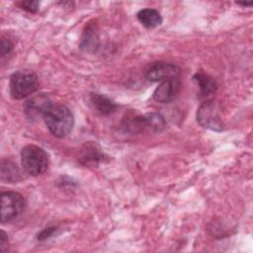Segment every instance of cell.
Here are the masks:
<instances>
[{"mask_svg":"<svg viewBox=\"0 0 253 253\" xmlns=\"http://www.w3.org/2000/svg\"><path fill=\"white\" fill-rule=\"evenodd\" d=\"M43 121L50 133L58 138L68 135L74 125L73 114L61 104L51 105L44 114Z\"/></svg>","mask_w":253,"mask_h":253,"instance_id":"obj_1","label":"cell"},{"mask_svg":"<svg viewBox=\"0 0 253 253\" xmlns=\"http://www.w3.org/2000/svg\"><path fill=\"white\" fill-rule=\"evenodd\" d=\"M38 75L28 69L14 72L9 80V90L12 98L21 100L34 94L39 89Z\"/></svg>","mask_w":253,"mask_h":253,"instance_id":"obj_2","label":"cell"},{"mask_svg":"<svg viewBox=\"0 0 253 253\" xmlns=\"http://www.w3.org/2000/svg\"><path fill=\"white\" fill-rule=\"evenodd\" d=\"M21 162L24 170L29 175L39 176L47 170L49 158L42 147L29 144L21 150Z\"/></svg>","mask_w":253,"mask_h":253,"instance_id":"obj_3","label":"cell"},{"mask_svg":"<svg viewBox=\"0 0 253 253\" xmlns=\"http://www.w3.org/2000/svg\"><path fill=\"white\" fill-rule=\"evenodd\" d=\"M197 121L205 128L221 131L224 124L222 110L219 103L212 99L202 103L197 111Z\"/></svg>","mask_w":253,"mask_h":253,"instance_id":"obj_4","label":"cell"},{"mask_svg":"<svg viewBox=\"0 0 253 253\" xmlns=\"http://www.w3.org/2000/svg\"><path fill=\"white\" fill-rule=\"evenodd\" d=\"M1 222L6 223L18 218L25 209V200L16 192L1 193Z\"/></svg>","mask_w":253,"mask_h":253,"instance_id":"obj_5","label":"cell"},{"mask_svg":"<svg viewBox=\"0 0 253 253\" xmlns=\"http://www.w3.org/2000/svg\"><path fill=\"white\" fill-rule=\"evenodd\" d=\"M180 68L171 62H153L146 69L145 77L150 82H161L169 78L179 77Z\"/></svg>","mask_w":253,"mask_h":253,"instance_id":"obj_6","label":"cell"},{"mask_svg":"<svg viewBox=\"0 0 253 253\" xmlns=\"http://www.w3.org/2000/svg\"><path fill=\"white\" fill-rule=\"evenodd\" d=\"M181 82L179 77L169 78L161 81L158 87L153 92V99L161 104L170 103L179 94Z\"/></svg>","mask_w":253,"mask_h":253,"instance_id":"obj_7","label":"cell"},{"mask_svg":"<svg viewBox=\"0 0 253 253\" xmlns=\"http://www.w3.org/2000/svg\"><path fill=\"white\" fill-rule=\"evenodd\" d=\"M51 102L48 97L43 94L34 96L28 99L24 105V112L27 118L30 120H38L41 117L43 119L44 114L51 106Z\"/></svg>","mask_w":253,"mask_h":253,"instance_id":"obj_8","label":"cell"},{"mask_svg":"<svg viewBox=\"0 0 253 253\" xmlns=\"http://www.w3.org/2000/svg\"><path fill=\"white\" fill-rule=\"evenodd\" d=\"M1 180L5 183H17L21 180V173L17 163L10 159L4 158L1 161Z\"/></svg>","mask_w":253,"mask_h":253,"instance_id":"obj_9","label":"cell"},{"mask_svg":"<svg viewBox=\"0 0 253 253\" xmlns=\"http://www.w3.org/2000/svg\"><path fill=\"white\" fill-rule=\"evenodd\" d=\"M90 100L97 112L104 116L114 113L118 107L114 101H112L109 97L103 94L93 93L90 97Z\"/></svg>","mask_w":253,"mask_h":253,"instance_id":"obj_10","label":"cell"},{"mask_svg":"<svg viewBox=\"0 0 253 253\" xmlns=\"http://www.w3.org/2000/svg\"><path fill=\"white\" fill-rule=\"evenodd\" d=\"M136 18L139 23L148 29L155 28L162 23V17L160 13L153 8H144L137 12Z\"/></svg>","mask_w":253,"mask_h":253,"instance_id":"obj_11","label":"cell"},{"mask_svg":"<svg viewBox=\"0 0 253 253\" xmlns=\"http://www.w3.org/2000/svg\"><path fill=\"white\" fill-rule=\"evenodd\" d=\"M193 80L196 83V85L198 86L200 94L204 97L212 95L217 88L215 81L211 76H209L208 74H205L203 72H197L193 76Z\"/></svg>","mask_w":253,"mask_h":253,"instance_id":"obj_12","label":"cell"},{"mask_svg":"<svg viewBox=\"0 0 253 253\" xmlns=\"http://www.w3.org/2000/svg\"><path fill=\"white\" fill-rule=\"evenodd\" d=\"M146 118V126L148 129L153 131H160L165 127L164 118L156 113H150L145 115Z\"/></svg>","mask_w":253,"mask_h":253,"instance_id":"obj_13","label":"cell"},{"mask_svg":"<svg viewBox=\"0 0 253 253\" xmlns=\"http://www.w3.org/2000/svg\"><path fill=\"white\" fill-rule=\"evenodd\" d=\"M97 36L94 33V30L91 28H87V31L84 32V36L82 38L81 46L85 48H93L96 45Z\"/></svg>","mask_w":253,"mask_h":253,"instance_id":"obj_14","label":"cell"},{"mask_svg":"<svg viewBox=\"0 0 253 253\" xmlns=\"http://www.w3.org/2000/svg\"><path fill=\"white\" fill-rule=\"evenodd\" d=\"M19 6L27 11V12H30V13H37L38 10H39V6H40V2L39 1H32V0H29V1H21L19 2Z\"/></svg>","mask_w":253,"mask_h":253,"instance_id":"obj_15","label":"cell"},{"mask_svg":"<svg viewBox=\"0 0 253 253\" xmlns=\"http://www.w3.org/2000/svg\"><path fill=\"white\" fill-rule=\"evenodd\" d=\"M13 43L11 42V41L9 39H6L4 37H2L1 39V57L4 58L7 55H9L11 53V51L13 50Z\"/></svg>","mask_w":253,"mask_h":253,"instance_id":"obj_16","label":"cell"},{"mask_svg":"<svg viewBox=\"0 0 253 253\" xmlns=\"http://www.w3.org/2000/svg\"><path fill=\"white\" fill-rule=\"evenodd\" d=\"M57 227L56 226H53V227H47V228H44L43 230H42L39 234H38V237L37 239L39 241H43V240H46L48 238H50L51 236H53L56 231H57Z\"/></svg>","mask_w":253,"mask_h":253,"instance_id":"obj_17","label":"cell"},{"mask_svg":"<svg viewBox=\"0 0 253 253\" xmlns=\"http://www.w3.org/2000/svg\"><path fill=\"white\" fill-rule=\"evenodd\" d=\"M7 245H8V234L4 230H1V235H0V251H4L5 247Z\"/></svg>","mask_w":253,"mask_h":253,"instance_id":"obj_18","label":"cell"},{"mask_svg":"<svg viewBox=\"0 0 253 253\" xmlns=\"http://www.w3.org/2000/svg\"><path fill=\"white\" fill-rule=\"evenodd\" d=\"M236 4H238V5H242V6H251V3H239V2H237Z\"/></svg>","mask_w":253,"mask_h":253,"instance_id":"obj_19","label":"cell"}]
</instances>
